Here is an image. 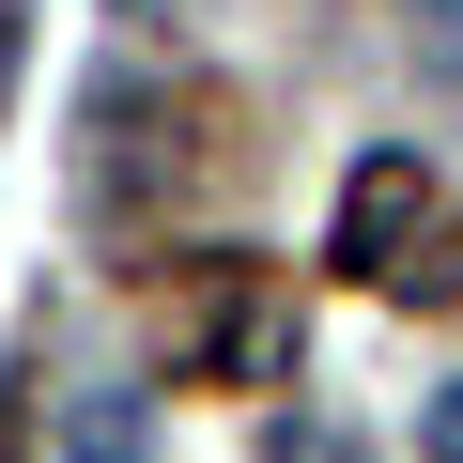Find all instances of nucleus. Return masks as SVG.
I'll return each instance as SVG.
<instances>
[{"mask_svg":"<svg viewBox=\"0 0 463 463\" xmlns=\"http://www.w3.org/2000/svg\"><path fill=\"white\" fill-rule=\"evenodd\" d=\"M340 263L448 294V232H432V185H417V155H371V170H355V201H340Z\"/></svg>","mask_w":463,"mask_h":463,"instance_id":"f257e3e1","label":"nucleus"},{"mask_svg":"<svg viewBox=\"0 0 463 463\" xmlns=\"http://www.w3.org/2000/svg\"><path fill=\"white\" fill-rule=\"evenodd\" d=\"M47 463H155V402L139 386H78L47 417Z\"/></svg>","mask_w":463,"mask_h":463,"instance_id":"f03ea898","label":"nucleus"},{"mask_svg":"<svg viewBox=\"0 0 463 463\" xmlns=\"http://www.w3.org/2000/svg\"><path fill=\"white\" fill-rule=\"evenodd\" d=\"M417 463H463V386H432V402H417Z\"/></svg>","mask_w":463,"mask_h":463,"instance_id":"7ed1b4c3","label":"nucleus"}]
</instances>
